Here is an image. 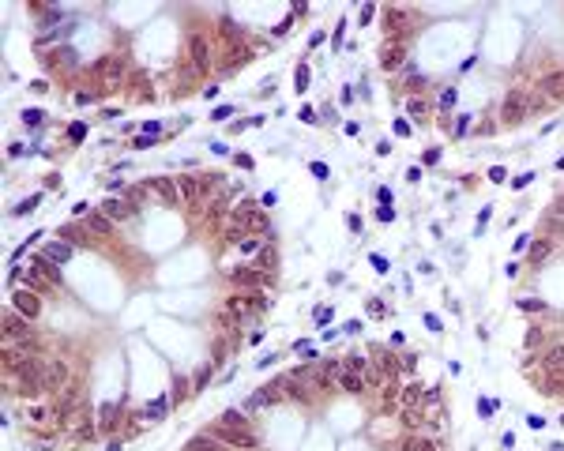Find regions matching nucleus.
I'll return each instance as SVG.
<instances>
[{"label":"nucleus","instance_id":"obj_27","mask_svg":"<svg viewBox=\"0 0 564 451\" xmlns=\"http://www.w3.org/2000/svg\"><path fill=\"white\" fill-rule=\"evenodd\" d=\"M218 425H226V429H248V421H245V413H237V410H226L218 418Z\"/></svg>","mask_w":564,"mask_h":451},{"label":"nucleus","instance_id":"obj_36","mask_svg":"<svg viewBox=\"0 0 564 451\" xmlns=\"http://www.w3.org/2000/svg\"><path fill=\"white\" fill-rule=\"evenodd\" d=\"M519 305H523V312H545V301H538V297H526Z\"/></svg>","mask_w":564,"mask_h":451},{"label":"nucleus","instance_id":"obj_17","mask_svg":"<svg viewBox=\"0 0 564 451\" xmlns=\"http://www.w3.org/2000/svg\"><path fill=\"white\" fill-rule=\"evenodd\" d=\"M102 215H106L109 222H124V218H132V207H128L124 199H113V196H109L106 204H102Z\"/></svg>","mask_w":564,"mask_h":451},{"label":"nucleus","instance_id":"obj_24","mask_svg":"<svg viewBox=\"0 0 564 451\" xmlns=\"http://www.w3.org/2000/svg\"><path fill=\"white\" fill-rule=\"evenodd\" d=\"M561 365H564V343H553L542 354V369H561Z\"/></svg>","mask_w":564,"mask_h":451},{"label":"nucleus","instance_id":"obj_2","mask_svg":"<svg viewBox=\"0 0 564 451\" xmlns=\"http://www.w3.org/2000/svg\"><path fill=\"white\" fill-rule=\"evenodd\" d=\"M531 109H534V98L526 95V90H508L504 102H501V121L508 128H515V124H523L526 117H531Z\"/></svg>","mask_w":564,"mask_h":451},{"label":"nucleus","instance_id":"obj_23","mask_svg":"<svg viewBox=\"0 0 564 451\" xmlns=\"http://www.w3.org/2000/svg\"><path fill=\"white\" fill-rule=\"evenodd\" d=\"M45 256H49V260L53 263H68L72 260V245H64V241H49V245H45Z\"/></svg>","mask_w":564,"mask_h":451},{"label":"nucleus","instance_id":"obj_35","mask_svg":"<svg viewBox=\"0 0 564 451\" xmlns=\"http://www.w3.org/2000/svg\"><path fill=\"white\" fill-rule=\"evenodd\" d=\"M403 425L418 429V425H421V410H403Z\"/></svg>","mask_w":564,"mask_h":451},{"label":"nucleus","instance_id":"obj_15","mask_svg":"<svg viewBox=\"0 0 564 451\" xmlns=\"http://www.w3.org/2000/svg\"><path fill=\"white\" fill-rule=\"evenodd\" d=\"M184 451H229V448L222 444L215 432H200V436H192L188 444H184Z\"/></svg>","mask_w":564,"mask_h":451},{"label":"nucleus","instance_id":"obj_22","mask_svg":"<svg viewBox=\"0 0 564 451\" xmlns=\"http://www.w3.org/2000/svg\"><path fill=\"white\" fill-rule=\"evenodd\" d=\"M188 57H192V68H207V42L200 34L188 42Z\"/></svg>","mask_w":564,"mask_h":451},{"label":"nucleus","instance_id":"obj_31","mask_svg":"<svg viewBox=\"0 0 564 451\" xmlns=\"http://www.w3.org/2000/svg\"><path fill=\"white\" fill-rule=\"evenodd\" d=\"M275 267H279V252L267 245L264 252H260V271H271V274H275Z\"/></svg>","mask_w":564,"mask_h":451},{"label":"nucleus","instance_id":"obj_13","mask_svg":"<svg viewBox=\"0 0 564 451\" xmlns=\"http://www.w3.org/2000/svg\"><path fill=\"white\" fill-rule=\"evenodd\" d=\"M23 418L31 421V425H49V421H53V407H45V402L26 399V402H23Z\"/></svg>","mask_w":564,"mask_h":451},{"label":"nucleus","instance_id":"obj_38","mask_svg":"<svg viewBox=\"0 0 564 451\" xmlns=\"http://www.w3.org/2000/svg\"><path fill=\"white\" fill-rule=\"evenodd\" d=\"M23 121H26V124H42V113H38V109H26Z\"/></svg>","mask_w":564,"mask_h":451},{"label":"nucleus","instance_id":"obj_33","mask_svg":"<svg viewBox=\"0 0 564 451\" xmlns=\"http://www.w3.org/2000/svg\"><path fill=\"white\" fill-rule=\"evenodd\" d=\"M561 222H564V218H557V215H553V218H549V222H545V237H549V241H557V233H561V229H564Z\"/></svg>","mask_w":564,"mask_h":451},{"label":"nucleus","instance_id":"obj_40","mask_svg":"<svg viewBox=\"0 0 564 451\" xmlns=\"http://www.w3.org/2000/svg\"><path fill=\"white\" fill-rule=\"evenodd\" d=\"M184 395H188V384H184V380H177V395H173V402H181Z\"/></svg>","mask_w":564,"mask_h":451},{"label":"nucleus","instance_id":"obj_14","mask_svg":"<svg viewBox=\"0 0 564 451\" xmlns=\"http://www.w3.org/2000/svg\"><path fill=\"white\" fill-rule=\"evenodd\" d=\"M335 388L346 391V395H362V391H365V376H362V372H350L346 365H343V372H339Z\"/></svg>","mask_w":564,"mask_h":451},{"label":"nucleus","instance_id":"obj_30","mask_svg":"<svg viewBox=\"0 0 564 451\" xmlns=\"http://www.w3.org/2000/svg\"><path fill=\"white\" fill-rule=\"evenodd\" d=\"M406 451H440V444L433 436H414L410 444H406Z\"/></svg>","mask_w":564,"mask_h":451},{"label":"nucleus","instance_id":"obj_19","mask_svg":"<svg viewBox=\"0 0 564 451\" xmlns=\"http://www.w3.org/2000/svg\"><path fill=\"white\" fill-rule=\"evenodd\" d=\"M406 113L414 117V121H429V113H433V106H429V98H421V95H414V98H406Z\"/></svg>","mask_w":564,"mask_h":451},{"label":"nucleus","instance_id":"obj_34","mask_svg":"<svg viewBox=\"0 0 564 451\" xmlns=\"http://www.w3.org/2000/svg\"><path fill=\"white\" fill-rule=\"evenodd\" d=\"M162 413H166V399H159V402H151V407H147V410L140 413V418H162Z\"/></svg>","mask_w":564,"mask_h":451},{"label":"nucleus","instance_id":"obj_10","mask_svg":"<svg viewBox=\"0 0 564 451\" xmlns=\"http://www.w3.org/2000/svg\"><path fill=\"white\" fill-rule=\"evenodd\" d=\"M526 376H531V380H538L542 384V395H549V399L564 391V365H561V369H545L538 376H534V372H526Z\"/></svg>","mask_w":564,"mask_h":451},{"label":"nucleus","instance_id":"obj_20","mask_svg":"<svg viewBox=\"0 0 564 451\" xmlns=\"http://www.w3.org/2000/svg\"><path fill=\"white\" fill-rule=\"evenodd\" d=\"M553 248H557V241H549V237H538V241L531 245V263L538 267V263H545L553 256Z\"/></svg>","mask_w":564,"mask_h":451},{"label":"nucleus","instance_id":"obj_11","mask_svg":"<svg viewBox=\"0 0 564 451\" xmlns=\"http://www.w3.org/2000/svg\"><path fill=\"white\" fill-rule=\"evenodd\" d=\"M538 90H542L545 102H561V98H564V72H549V76H542Z\"/></svg>","mask_w":564,"mask_h":451},{"label":"nucleus","instance_id":"obj_26","mask_svg":"<svg viewBox=\"0 0 564 451\" xmlns=\"http://www.w3.org/2000/svg\"><path fill=\"white\" fill-rule=\"evenodd\" d=\"M384 19H387V26H392V38H403V34H399V26L406 23V15L399 12V8H387V12H384Z\"/></svg>","mask_w":564,"mask_h":451},{"label":"nucleus","instance_id":"obj_8","mask_svg":"<svg viewBox=\"0 0 564 451\" xmlns=\"http://www.w3.org/2000/svg\"><path fill=\"white\" fill-rule=\"evenodd\" d=\"M12 309L19 312V316H26V320H38V312H42V297L34 290H26V286H19L12 293Z\"/></svg>","mask_w":564,"mask_h":451},{"label":"nucleus","instance_id":"obj_16","mask_svg":"<svg viewBox=\"0 0 564 451\" xmlns=\"http://www.w3.org/2000/svg\"><path fill=\"white\" fill-rule=\"evenodd\" d=\"M151 192H159V196L166 199V204H184V199H181V188H177V181L154 177V181H151Z\"/></svg>","mask_w":564,"mask_h":451},{"label":"nucleus","instance_id":"obj_4","mask_svg":"<svg viewBox=\"0 0 564 451\" xmlns=\"http://www.w3.org/2000/svg\"><path fill=\"white\" fill-rule=\"evenodd\" d=\"M229 282H234L237 290H271L275 274L260 271V267H241V271H229Z\"/></svg>","mask_w":564,"mask_h":451},{"label":"nucleus","instance_id":"obj_6","mask_svg":"<svg viewBox=\"0 0 564 451\" xmlns=\"http://www.w3.org/2000/svg\"><path fill=\"white\" fill-rule=\"evenodd\" d=\"M72 384V365L64 357H45V391H64Z\"/></svg>","mask_w":564,"mask_h":451},{"label":"nucleus","instance_id":"obj_32","mask_svg":"<svg viewBox=\"0 0 564 451\" xmlns=\"http://www.w3.org/2000/svg\"><path fill=\"white\" fill-rule=\"evenodd\" d=\"M343 365H346V369H350V372H362V376H365L369 369H373V365H369V361H365V357H343Z\"/></svg>","mask_w":564,"mask_h":451},{"label":"nucleus","instance_id":"obj_5","mask_svg":"<svg viewBox=\"0 0 564 451\" xmlns=\"http://www.w3.org/2000/svg\"><path fill=\"white\" fill-rule=\"evenodd\" d=\"M124 76H128V60H121V57H102L95 64V79L102 87H121Z\"/></svg>","mask_w":564,"mask_h":451},{"label":"nucleus","instance_id":"obj_21","mask_svg":"<svg viewBox=\"0 0 564 451\" xmlns=\"http://www.w3.org/2000/svg\"><path fill=\"white\" fill-rule=\"evenodd\" d=\"M399 384H384V388H380V410H387V413H392V410H399Z\"/></svg>","mask_w":564,"mask_h":451},{"label":"nucleus","instance_id":"obj_18","mask_svg":"<svg viewBox=\"0 0 564 451\" xmlns=\"http://www.w3.org/2000/svg\"><path fill=\"white\" fill-rule=\"evenodd\" d=\"M83 226L90 229V233H98V237H106V233H113V222H109L106 215H102V211H90L87 218H83Z\"/></svg>","mask_w":564,"mask_h":451},{"label":"nucleus","instance_id":"obj_3","mask_svg":"<svg viewBox=\"0 0 564 451\" xmlns=\"http://www.w3.org/2000/svg\"><path fill=\"white\" fill-rule=\"evenodd\" d=\"M4 343H15V346H26V350H34L38 346V335H34V327H31V320L19 316V312H4Z\"/></svg>","mask_w":564,"mask_h":451},{"label":"nucleus","instance_id":"obj_28","mask_svg":"<svg viewBox=\"0 0 564 451\" xmlns=\"http://www.w3.org/2000/svg\"><path fill=\"white\" fill-rule=\"evenodd\" d=\"M34 267H38V271H42L45 279H49V282H53V286H57V282H61V271H57V263H53L49 256H42V260L34 263Z\"/></svg>","mask_w":564,"mask_h":451},{"label":"nucleus","instance_id":"obj_25","mask_svg":"<svg viewBox=\"0 0 564 451\" xmlns=\"http://www.w3.org/2000/svg\"><path fill=\"white\" fill-rule=\"evenodd\" d=\"M113 425H117V407H109V402H106V407L98 410V429H102V432H109Z\"/></svg>","mask_w":564,"mask_h":451},{"label":"nucleus","instance_id":"obj_12","mask_svg":"<svg viewBox=\"0 0 564 451\" xmlns=\"http://www.w3.org/2000/svg\"><path fill=\"white\" fill-rule=\"evenodd\" d=\"M373 369L384 376V380H395L403 369V357H395V354H387V350H376V361H373Z\"/></svg>","mask_w":564,"mask_h":451},{"label":"nucleus","instance_id":"obj_29","mask_svg":"<svg viewBox=\"0 0 564 451\" xmlns=\"http://www.w3.org/2000/svg\"><path fill=\"white\" fill-rule=\"evenodd\" d=\"M523 346L526 350H538V346H545V327H531L523 335Z\"/></svg>","mask_w":564,"mask_h":451},{"label":"nucleus","instance_id":"obj_7","mask_svg":"<svg viewBox=\"0 0 564 451\" xmlns=\"http://www.w3.org/2000/svg\"><path fill=\"white\" fill-rule=\"evenodd\" d=\"M215 436H218L229 451H252L256 444H260L252 429H226V425H218V429H215Z\"/></svg>","mask_w":564,"mask_h":451},{"label":"nucleus","instance_id":"obj_1","mask_svg":"<svg viewBox=\"0 0 564 451\" xmlns=\"http://www.w3.org/2000/svg\"><path fill=\"white\" fill-rule=\"evenodd\" d=\"M226 312L234 316V324H245V320L267 312V293L264 290H237L234 297L226 301Z\"/></svg>","mask_w":564,"mask_h":451},{"label":"nucleus","instance_id":"obj_9","mask_svg":"<svg viewBox=\"0 0 564 451\" xmlns=\"http://www.w3.org/2000/svg\"><path fill=\"white\" fill-rule=\"evenodd\" d=\"M403 60H406V38H387L380 45V68L384 72H395Z\"/></svg>","mask_w":564,"mask_h":451},{"label":"nucleus","instance_id":"obj_37","mask_svg":"<svg viewBox=\"0 0 564 451\" xmlns=\"http://www.w3.org/2000/svg\"><path fill=\"white\" fill-rule=\"evenodd\" d=\"M256 248H260V237H245V241H241V252H256Z\"/></svg>","mask_w":564,"mask_h":451},{"label":"nucleus","instance_id":"obj_39","mask_svg":"<svg viewBox=\"0 0 564 451\" xmlns=\"http://www.w3.org/2000/svg\"><path fill=\"white\" fill-rule=\"evenodd\" d=\"M553 215H557V218H564V192H561L557 199H553Z\"/></svg>","mask_w":564,"mask_h":451}]
</instances>
